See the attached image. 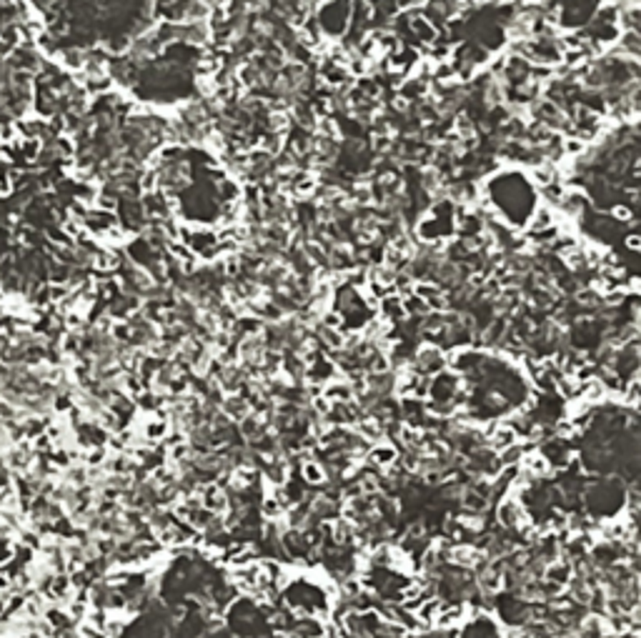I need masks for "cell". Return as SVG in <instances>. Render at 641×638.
I'll list each match as a JSON object with an SVG mask.
<instances>
[{"label":"cell","instance_id":"6da1fadb","mask_svg":"<svg viewBox=\"0 0 641 638\" xmlns=\"http://www.w3.org/2000/svg\"><path fill=\"white\" fill-rule=\"evenodd\" d=\"M496 518H499V523L504 525V528L516 531L519 525L526 523V510H524V506H521L519 498L506 496L499 504V508H496Z\"/></svg>","mask_w":641,"mask_h":638},{"label":"cell","instance_id":"7a4b0ae2","mask_svg":"<svg viewBox=\"0 0 641 638\" xmlns=\"http://www.w3.org/2000/svg\"><path fill=\"white\" fill-rule=\"evenodd\" d=\"M399 461V451L391 443H373L369 451V463L378 471H388L393 463Z\"/></svg>","mask_w":641,"mask_h":638},{"label":"cell","instance_id":"3957f363","mask_svg":"<svg viewBox=\"0 0 641 638\" xmlns=\"http://www.w3.org/2000/svg\"><path fill=\"white\" fill-rule=\"evenodd\" d=\"M443 366H446V355L436 346L419 348V353H416V368L419 370H434V373H439Z\"/></svg>","mask_w":641,"mask_h":638},{"label":"cell","instance_id":"277c9868","mask_svg":"<svg viewBox=\"0 0 641 638\" xmlns=\"http://www.w3.org/2000/svg\"><path fill=\"white\" fill-rule=\"evenodd\" d=\"M519 466H521V471L528 473L531 478H541V475H546L551 471V463L546 461L544 453H524Z\"/></svg>","mask_w":641,"mask_h":638},{"label":"cell","instance_id":"5b68a950","mask_svg":"<svg viewBox=\"0 0 641 638\" xmlns=\"http://www.w3.org/2000/svg\"><path fill=\"white\" fill-rule=\"evenodd\" d=\"M303 478H306V483H311V486H323L328 478L326 468L320 466V463L316 461H306L303 463Z\"/></svg>","mask_w":641,"mask_h":638},{"label":"cell","instance_id":"8992f818","mask_svg":"<svg viewBox=\"0 0 641 638\" xmlns=\"http://www.w3.org/2000/svg\"><path fill=\"white\" fill-rule=\"evenodd\" d=\"M614 215H616V218H621V220H627V218H631V211H629L627 206H616V208H614Z\"/></svg>","mask_w":641,"mask_h":638},{"label":"cell","instance_id":"52a82bcc","mask_svg":"<svg viewBox=\"0 0 641 638\" xmlns=\"http://www.w3.org/2000/svg\"><path fill=\"white\" fill-rule=\"evenodd\" d=\"M627 246H629V248L639 250V248H641V238H639V235H629V238H627Z\"/></svg>","mask_w":641,"mask_h":638}]
</instances>
